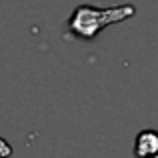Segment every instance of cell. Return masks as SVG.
I'll return each instance as SVG.
<instances>
[{"instance_id": "1", "label": "cell", "mask_w": 158, "mask_h": 158, "mask_svg": "<svg viewBox=\"0 0 158 158\" xmlns=\"http://www.w3.org/2000/svg\"><path fill=\"white\" fill-rule=\"evenodd\" d=\"M136 14L134 4H118L110 8H98L92 4H80L68 18V32L80 40H94L106 26L118 24Z\"/></svg>"}, {"instance_id": "2", "label": "cell", "mask_w": 158, "mask_h": 158, "mask_svg": "<svg viewBox=\"0 0 158 158\" xmlns=\"http://www.w3.org/2000/svg\"><path fill=\"white\" fill-rule=\"evenodd\" d=\"M134 156L138 158L158 156V130L146 128V130L138 132L134 140Z\"/></svg>"}, {"instance_id": "3", "label": "cell", "mask_w": 158, "mask_h": 158, "mask_svg": "<svg viewBox=\"0 0 158 158\" xmlns=\"http://www.w3.org/2000/svg\"><path fill=\"white\" fill-rule=\"evenodd\" d=\"M10 154H12L10 142H8L6 138H2V136H0V158H6V156H10Z\"/></svg>"}]
</instances>
